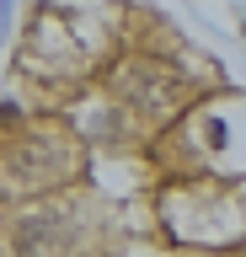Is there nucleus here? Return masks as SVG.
Returning a JSON list of instances; mask_svg holds the SVG:
<instances>
[{"mask_svg": "<svg viewBox=\"0 0 246 257\" xmlns=\"http://www.w3.org/2000/svg\"><path fill=\"white\" fill-rule=\"evenodd\" d=\"M6 22H11V0H0V38H6Z\"/></svg>", "mask_w": 246, "mask_h": 257, "instance_id": "obj_1", "label": "nucleus"}]
</instances>
